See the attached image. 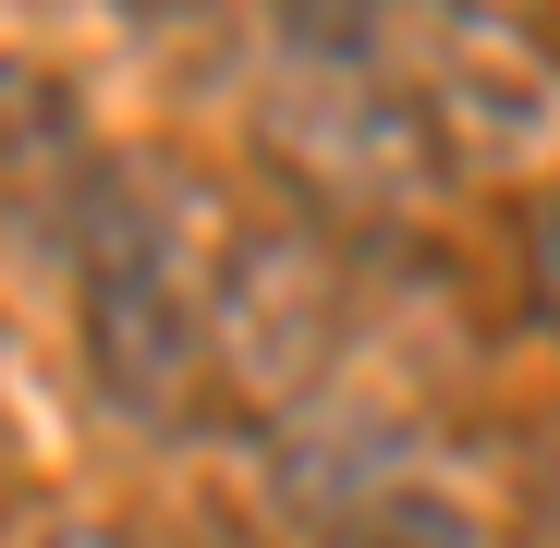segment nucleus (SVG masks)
I'll return each instance as SVG.
<instances>
[{
  "label": "nucleus",
  "mask_w": 560,
  "mask_h": 548,
  "mask_svg": "<svg viewBox=\"0 0 560 548\" xmlns=\"http://www.w3.org/2000/svg\"><path fill=\"white\" fill-rule=\"evenodd\" d=\"M524 305H536V329H560V208L536 220V256H524Z\"/></svg>",
  "instance_id": "5"
},
{
  "label": "nucleus",
  "mask_w": 560,
  "mask_h": 548,
  "mask_svg": "<svg viewBox=\"0 0 560 548\" xmlns=\"http://www.w3.org/2000/svg\"><path fill=\"white\" fill-rule=\"evenodd\" d=\"M378 13H390V0H280L293 73H305V85H353V73H378Z\"/></svg>",
  "instance_id": "4"
},
{
  "label": "nucleus",
  "mask_w": 560,
  "mask_h": 548,
  "mask_svg": "<svg viewBox=\"0 0 560 548\" xmlns=\"http://www.w3.org/2000/svg\"><path fill=\"white\" fill-rule=\"evenodd\" d=\"M329 353V281L317 244L293 232H232L220 244V378L244 403H293Z\"/></svg>",
  "instance_id": "3"
},
{
  "label": "nucleus",
  "mask_w": 560,
  "mask_h": 548,
  "mask_svg": "<svg viewBox=\"0 0 560 548\" xmlns=\"http://www.w3.org/2000/svg\"><path fill=\"white\" fill-rule=\"evenodd\" d=\"M37 548H135V536H122V524H49Z\"/></svg>",
  "instance_id": "6"
},
{
  "label": "nucleus",
  "mask_w": 560,
  "mask_h": 548,
  "mask_svg": "<svg viewBox=\"0 0 560 548\" xmlns=\"http://www.w3.org/2000/svg\"><path fill=\"white\" fill-rule=\"evenodd\" d=\"M402 98L463 171H548L560 159V61L500 0H415Z\"/></svg>",
  "instance_id": "2"
},
{
  "label": "nucleus",
  "mask_w": 560,
  "mask_h": 548,
  "mask_svg": "<svg viewBox=\"0 0 560 548\" xmlns=\"http://www.w3.org/2000/svg\"><path fill=\"white\" fill-rule=\"evenodd\" d=\"M73 244V317H85V365L98 390L147 427H183L196 390L220 378V244L208 208L171 171H85V196L61 220Z\"/></svg>",
  "instance_id": "1"
}]
</instances>
